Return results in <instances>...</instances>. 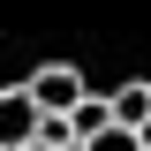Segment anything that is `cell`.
<instances>
[{
	"mask_svg": "<svg viewBox=\"0 0 151 151\" xmlns=\"http://www.w3.org/2000/svg\"><path fill=\"white\" fill-rule=\"evenodd\" d=\"M38 129H45V106L30 98V83L0 91V151H23V144H38Z\"/></svg>",
	"mask_w": 151,
	"mask_h": 151,
	"instance_id": "1",
	"label": "cell"
},
{
	"mask_svg": "<svg viewBox=\"0 0 151 151\" xmlns=\"http://www.w3.org/2000/svg\"><path fill=\"white\" fill-rule=\"evenodd\" d=\"M30 98H38L45 113H76L91 91H83V76H76V68H38V76H30Z\"/></svg>",
	"mask_w": 151,
	"mask_h": 151,
	"instance_id": "2",
	"label": "cell"
},
{
	"mask_svg": "<svg viewBox=\"0 0 151 151\" xmlns=\"http://www.w3.org/2000/svg\"><path fill=\"white\" fill-rule=\"evenodd\" d=\"M113 98V121H121V129H144L151 121V83H121V91H106Z\"/></svg>",
	"mask_w": 151,
	"mask_h": 151,
	"instance_id": "3",
	"label": "cell"
},
{
	"mask_svg": "<svg viewBox=\"0 0 151 151\" xmlns=\"http://www.w3.org/2000/svg\"><path fill=\"white\" fill-rule=\"evenodd\" d=\"M91 151H144V136H136V129H121V121H113L106 136H91Z\"/></svg>",
	"mask_w": 151,
	"mask_h": 151,
	"instance_id": "4",
	"label": "cell"
},
{
	"mask_svg": "<svg viewBox=\"0 0 151 151\" xmlns=\"http://www.w3.org/2000/svg\"><path fill=\"white\" fill-rule=\"evenodd\" d=\"M136 136H144V151H151V121H144V129H136Z\"/></svg>",
	"mask_w": 151,
	"mask_h": 151,
	"instance_id": "5",
	"label": "cell"
}]
</instances>
